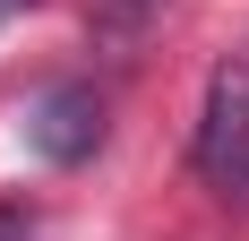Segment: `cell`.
<instances>
[{
  "instance_id": "1",
  "label": "cell",
  "mask_w": 249,
  "mask_h": 241,
  "mask_svg": "<svg viewBox=\"0 0 249 241\" xmlns=\"http://www.w3.org/2000/svg\"><path fill=\"white\" fill-rule=\"evenodd\" d=\"M26 146H35L43 164H86V155L103 146V95L86 86V78L43 86L35 112H26Z\"/></svg>"
},
{
  "instance_id": "2",
  "label": "cell",
  "mask_w": 249,
  "mask_h": 241,
  "mask_svg": "<svg viewBox=\"0 0 249 241\" xmlns=\"http://www.w3.org/2000/svg\"><path fill=\"white\" fill-rule=\"evenodd\" d=\"M241 146H249V60H224L206 78V112H198V172L215 181Z\"/></svg>"
},
{
  "instance_id": "3",
  "label": "cell",
  "mask_w": 249,
  "mask_h": 241,
  "mask_svg": "<svg viewBox=\"0 0 249 241\" xmlns=\"http://www.w3.org/2000/svg\"><path fill=\"white\" fill-rule=\"evenodd\" d=\"M163 0H86V35H95L112 60H138V43L155 35Z\"/></svg>"
},
{
  "instance_id": "4",
  "label": "cell",
  "mask_w": 249,
  "mask_h": 241,
  "mask_svg": "<svg viewBox=\"0 0 249 241\" xmlns=\"http://www.w3.org/2000/svg\"><path fill=\"white\" fill-rule=\"evenodd\" d=\"M0 241H43V216L35 207H0Z\"/></svg>"
},
{
  "instance_id": "5",
  "label": "cell",
  "mask_w": 249,
  "mask_h": 241,
  "mask_svg": "<svg viewBox=\"0 0 249 241\" xmlns=\"http://www.w3.org/2000/svg\"><path fill=\"white\" fill-rule=\"evenodd\" d=\"M215 190H224V198H232V207H249V146H241V155H232V164H224V172H215Z\"/></svg>"
}]
</instances>
